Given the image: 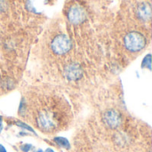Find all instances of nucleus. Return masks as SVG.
Returning a JSON list of instances; mask_svg holds the SVG:
<instances>
[{
	"instance_id": "obj_1",
	"label": "nucleus",
	"mask_w": 152,
	"mask_h": 152,
	"mask_svg": "<svg viewBox=\"0 0 152 152\" xmlns=\"http://www.w3.org/2000/svg\"><path fill=\"white\" fill-rule=\"evenodd\" d=\"M59 123V119L52 111H43L37 118V126L44 132H53L55 128H57Z\"/></svg>"
},
{
	"instance_id": "obj_2",
	"label": "nucleus",
	"mask_w": 152,
	"mask_h": 152,
	"mask_svg": "<svg viewBox=\"0 0 152 152\" xmlns=\"http://www.w3.org/2000/svg\"><path fill=\"white\" fill-rule=\"evenodd\" d=\"M146 40L144 37L138 32H130L125 37V45L132 52L142 50L145 45Z\"/></svg>"
},
{
	"instance_id": "obj_3",
	"label": "nucleus",
	"mask_w": 152,
	"mask_h": 152,
	"mask_svg": "<svg viewBox=\"0 0 152 152\" xmlns=\"http://www.w3.org/2000/svg\"><path fill=\"white\" fill-rule=\"evenodd\" d=\"M71 48V42L66 35L55 37L52 42V49L57 54H64Z\"/></svg>"
},
{
	"instance_id": "obj_4",
	"label": "nucleus",
	"mask_w": 152,
	"mask_h": 152,
	"mask_svg": "<svg viewBox=\"0 0 152 152\" xmlns=\"http://www.w3.org/2000/svg\"><path fill=\"white\" fill-rule=\"evenodd\" d=\"M68 18L71 23L79 24L86 19V10L81 5H72L68 12Z\"/></svg>"
},
{
	"instance_id": "obj_5",
	"label": "nucleus",
	"mask_w": 152,
	"mask_h": 152,
	"mask_svg": "<svg viewBox=\"0 0 152 152\" xmlns=\"http://www.w3.org/2000/svg\"><path fill=\"white\" fill-rule=\"evenodd\" d=\"M103 121L110 128L115 129L120 126L122 119H121L120 114L118 111H116L114 110H110L104 113Z\"/></svg>"
},
{
	"instance_id": "obj_6",
	"label": "nucleus",
	"mask_w": 152,
	"mask_h": 152,
	"mask_svg": "<svg viewBox=\"0 0 152 152\" xmlns=\"http://www.w3.org/2000/svg\"><path fill=\"white\" fill-rule=\"evenodd\" d=\"M65 76L69 80L79 79L82 76V69L77 64H69L65 69Z\"/></svg>"
},
{
	"instance_id": "obj_7",
	"label": "nucleus",
	"mask_w": 152,
	"mask_h": 152,
	"mask_svg": "<svg viewBox=\"0 0 152 152\" xmlns=\"http://www.w3.org/2000/svg\"><path fill=\"white\" fill-rule=\"evenodd\" d=\"M138 15L143 20H148L151 16V5L147 3H142L138 6Z\"/></svg>"
},
{
	"instance_id": "obj_8",
	"label": "nucleus",
	"mask_w": 152,
	"mask_h": 152,
	"mask_svg": "<svg viewBox=\"0 0 152 152\" xmlns=\"http://www.w3.org/2000/svg\"><path fill=\"white\" fill-rule=\"evenodd\" d=\"M53 141L61 148L68 149V150L70 148V144H69V141L66 138H64V137H55L53 139Z\"/></svg>"
},
{
	"instance_id": "obj_9",
	"label": "nucleus",
	"mask_w": 152,
	"mask_h": 152,
	"mask_svg": "<svg viewBox=\"0 0 152 152\" xmlns=\"http://www.w3.org/2000/svg\"><path fill=\"white\" fill-rule=\"evenodd\" d=\"M151 54H148L144 58V60L142 61V67L145 66V67H148L151 69Z\"/></svg>"
},
{
	"instance_id": "obj_10",
	"label": "nucleus",
	"mask_w": 152,
	"mask_h": 152,
	"mask_svg": "<svg viewBox=\"0 0 152 152\" xmlns=\"http://www.w3.org/2000/svg\"><path fill=\"white\" fill-rule=\"evenodd\" d=\"M16 125H17L18 126H20V127H22L23 129H27V130H28V131L32 132L33 134H36V133H35V131H34L30 126H28V125H26V124H24V123H22V122H17V123H16Z\"/></svg>"
},
{
	"instance_id": "obj_11",
	"label": "nucleus",
	"mask_w": 152,
	"mask_h": 152,
	"mask_svg": "<svg viewBox=\"0 0 152 152\" xmlns=\"http://www.w3.org/2000/svg\"><path fill=\"white\" fill-rule=\"evenodd\" d=\"M32 149V145L30 144H24L20 147V150L23 152H28Z\"/></svg>"
},
{
	"instance_id": "obj_12",
	"label": "nucleus",
	"mask_w": 152,
	"mask_h": 152,
	"mask_svg": "<svg viewBox=\"0 0 152 152\" xmlns=\"http://www.w3.org/2000/svg\"><path fill=\"white\" fill-rule=\"evenodd\" d=\"M0 152H6L5 148L3 145H1V144H0Z\"/></svg>"
},
{
	"instance_id": "obj_13",
	"label": "nucleus",
	"mask_w": 152,
	"mask_h": 152,
	"mask_svg": "<svg viewBox=\"0 0 152 152\" xmlns=\"http://www.w3.org/2000/svg\"><path fill=\"white\" fill-rule=\"evenodd\" d=\"M3 129V125H2V118L0 117V132L2 131Z\"/></svg>"
},
{
	"instance_id": "obj_14",
	"label": "nucleus",
	"mask_w": 152,
	"mask_h": 152,
	"mask_svg": "<svg viewBox=\"0 0 152 152\" xmlns=\"http://www.w3.org/2000/svg\"><path fill=\"white\" fill-rule=\"evenodd\" d=\"M45 152H54V151H53L52 149H50V148H49V149H47V150L45 151Z\"/></svg>"
},
{
	"instance_id": "obj_15",
	"label": "nucleus",
	"mask_w": 152,
	"mask_h": 152,
	"mask_svg": "<svg viewBox=\"0 0 152 152\" xmlns=\"http://www.w3.org/2000/svg\"><path fill=\"white\" fill-rule=\"evenodd\" d=\"M37 152H43V151H42V150H38Z\"/></svg>"
}]
</instances>
